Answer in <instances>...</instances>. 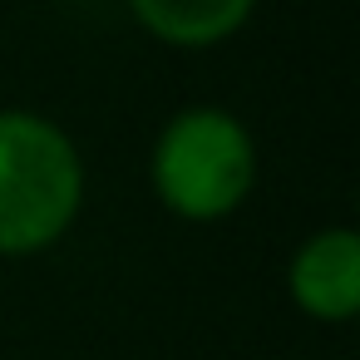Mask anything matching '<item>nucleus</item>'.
Returning a JSON list of instances; mask_svg holds the SVG:
<instances>
[{"instance_id": "1", "label": "nucleus", "mask_w": 360, "mask_h": 360, "mask_svg": "<svg viewBox=\"0 0 360 360\" xmlns=\"http://www.w3.org/2000/svg\"><path fill=\"white\" fill-rule=\"evenodd\" d=\"M84 153L60 119L0 109V262L60 247L84 212Z\"/></svg>"}, {"instance_id": "2", "label": "nucleus", "mask_w": 360, "mask_h": 360, "mask_svg": "<svg viewBox=\"0 0 360 360\" xmlns=\"http://www.w3.org/2000/svg\"><path fill=\"white\" fill-rule=\"evenodd\" d=\"M257 139L242 114L222 104L178 109L148 148V188L158 207L178 222L212 227L247 207L257 188Z\"/></svg>"}, {"instance_id": "3", "label": "nucleus", "mask_w": 360, "mask_h": 360, "mask_svg": "<svg viewBox=\"0 0 360 360\" xmlns=\"http://www.w3.org/2000/svg\"><path fill=\"white\" fill-rule=\"evenodd\" d=\"M286 296L306 321L345 326L360 311V232L345 222L306 232L286 262Z\"/></svg>"}, {"instance_id": "4", "label": "nucleus", "mask_w": 360, "mask_h": 360, "mask_svg": "<svg viewBox=\"0 0 360 360\" xmlns=\"http://www.w3.org/2000/svg\"><path fill=\"white\" fill-rule=\"evenodd\" d=\"M134 25L168 50H217L247 30L262 0H124Z\"/></svg>"}]
</instances>
